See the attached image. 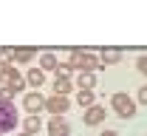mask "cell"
I'll return each instance as SVG.
<instances>
[{"instance_id": "1", "label": "cell", "mask_w": 147, "mask_h": 136, "mask_svg": "<svg viewBox=\"0 0 147 136\" xmlns=\"http://www.w3.org/2000/svg\"><path fill=\"white\" fill-rule=\"evenodd\" d=\"M17 108H14V102H6V99H0V136L9 133V131H14L17 128Z\"/></svg>"}, {"instance_id": "2", "label": "cell", "mask_w": 147, "mask_h": 136, "mask_svg": "<svg viewBox=\"0 0 147 136\" xmlns=\"http://www.w3.org/2000/svg\"><path fill=\"white\" fill-rule=\"evenodd\" d=\"M110 108L116 111V116H122V119L136 116V102H133L130 94H113L110 97Z\"/></svg>"}, {"instance_id": "3", "label": "cell", "mask_w": 147, "mask_h": 136, "mask_svg": "<svg viewBox=\"0 0 147 136\" xmlns=\"http://www.w3.org/2000/svg\"><path fill=\"white\" fill-rule=\"evenodd\" d=\"M68 108H71L68 97H57V94L45 97V111H48L51 116H65V114H68Z\"/></svg>"}, {"instance_id": "4", "label": "cell", "mask_w": 147, "mask_h": 136, "mask_svg": "<svg viewBox=\"0 0 147 136\" xmlns=\"http://www.w3.org/2000/svg\"><path fill=\"white\" fill-rule=\"evenodd\" d=\"M45 131H48V136H71V125L65 116H51Z\"/></svg>"}, {"instance_id": "5", "label": "cell", "mask_w": 147, "mask_h": 136, "mask_svg": "<svg viewBox=\"0 0 147 136\" xmlns=\"http://www.w3.org/2000/svg\"><path fill=\"white\" fill-rule=\"evenodd\" d=\"M23 108H26L31 116H37V114L45 108V97L37 94V91H34V94H26V97H23Z\"/></svg>"}, {"instance_id": "6", "label": "cell", "mask_w": 147, "mask_h": 136, "mask_svg": "<svg viewBox=\"0 0 147 136\" xmlns=\"http://www.w3.org/2000/svg\"><path fill=\"white\" fill-rule=\"evenodd\" d=\"M105 116H108V111H105V108H102V105H93V108H88V111H85V125H102V122H105Z\"/></svg>"}, {"instance_id": "7", "label": "cell", "mask_w": 147, "mask_h": 136, "mask_svg": "<svg viewBox=\"0 0 147 136\" xmlns=\"http://www.w3.org/2000/svg\"><path fill=\"white\" fill-rule=\"evenodd\" d=\"M76 85H79L82 91H93V88H96V74H93V71H79V74H76Z\"/></svg>"}, {"instance_id": "8", "label": "cell", "mask_w": 147, "mask_h": 136, "mask_svg": "<svg viewBox=\"0 0 147 136\" xmlns=\"http://www.w3.org/2000/svg\"><path fill=\"white\" fill-rule=\"evenodd\" d=\"M71 91H74L71 77H57V79H54V94H57V97H68Z\"/></svg>"}, {"instance_id": "9", "label": "cell", "mask_w": 147, "mask_h": 136, "mask_svg": "<svg viewBox=\"0 0 147 136\" xmlns=\"http://www.w3.org/2000/svg\"><path fill=\"white\" fill-rule=\"evenodd\" d=\"M42 131V119L40 116H26L23 119V133H28V136H34Z\"/></svg>"}, {"instance_id": "10", "label": "cell", "mask_w": 147, "mask_h": 136, "mask_svg": "<svg viewBox=\"0 0 147 136\" xmlns=\"http://www.w3.org/2000/svg\"><path fill=\"white\" fill-rule=\"evenodd\" d=\"M57 65H59V60H57L51 51L40 54V71H42V74H45V71H57Z\"/></svg>"}, {"instance_id": "11", "label": "cell", "mask_w": 147, "mask_h": 136, "mask_svg": "<svg viewBox=\"0 0 147 136\" xmlns=\"http://www.w3.org/2000/svg\"><path fill=\"white\" fill-rule=\"evenodd\" d=\"M17 74H20V71L14 68V65H11V62H3V65H0V82H3V88H6L11 79L17 77Z\"/></svg>"}, {"instance_id": "12", "label": "cell", "mask_w": 147, "mask_h": 136, "mask_svg": "<svg viewBox=\"0 0 147 136\" xmlns=\"http://www.w3.org/2000/svg\"><path fill=\"white\" fill-rule=\"evenodd\" d=\"M26 85H31V88H42V85H45V74H42L40 68L28 71V74H26Z\"/></svg>"}, {"instance_id": "13", "label": "cell", "mask_w": 147, "mask_h": 136, "mask_svg": "<svg viewBox=\"0 0 147 136\" xmlns=\"http://www.w3.org/2000/svg\"><path fill=\"white\" fill-rule=\"evenodd\" d=\"M76 102L88 111V108H93V105H96V94H93V91H79V94H76Z\"/></svg>"}, {"instance_id": "14", "label": "cell", "mask_w": 147, "mask_h": 136, "mask_svg": "<svg viewBox=\"0 0 147 136\" xmlns=\"http://www.w3.org/2000/svg\"><path fill=\"white\" fill-rule=\"evenodd\" d=\"M34 57H37V51H34V48H17V51H14V62H20V65L31 62Z\"/></svg>"}, {"instance_id": "15", "label": "cell", "mask_w": 147, "mask_h": 136, "mask_svg": "<svg viewBox=\"0 0 147 136\" xmlns=\"http://www.w3.org/2000/svg\"><path fill=\"white\" fill-rule=\"evenodd\" d=\"M119 60H122V51H110V48H105L99 62H102V65H113V62H119Z\"/></svg>"}, {"instance_id": "16", "label": "cell", "mask_w": 147, "mask_h": 136, "mask_svg": "<svg viewBox=\"0 0 147 136\" xmlns=\"http://www.w3.org/2000/svg\"><path fill=\"white\" fill-rule=\"evenodd\" d=\"M11 60H14V51L11 48H0V65L3 62H11Z\"/></svg>"}, {"instance_id": "17", "label": "cell", "mask_w": 147, "mask_h": 136, "mask_svg": "<svg viewBox=\"0 0 147 136\" xmlns=\"http://www.w3.org/2000/svg\"><path fill=\"white\" fill-rule=\"evenodd\" d=\"M136 71H142V74L147 77V54H142V57L136 60Z\"/></svg>"}, {"instance_id": "18", "label": "cell", "mask_w": 147, "mask_h": 136, "mask_svg": "<svg viewBox=\"0 0 147 136\" xmlns=\"http://www.w3.org/2000/svg\"><path fill=\"white\" fill-rule=\"evenodd\" d=\"M57 77H71V68H68L65 62H59V65H57Z\"/></svg>"}, {"instance_id": "19", "label": "cell", "mask_w": 147, "mask_h": 136, "mask_svg": "<svg viewBox=\"0 0 147 136\" xmlns=\"http://www.w3.org/2000/svg\"><path fill=\"white\" fill-rule=\"evenodd\" d=\"M139 102H142V105H147V85H142V88H139Z\"/></svg>"}, {"instance_id": "20", "label": "cell", "mask_w": 147, "mask_h": 136, "mask_svg": "<svg viewBox=\"0 0 147 136\" xmlns=\"http://www.w3.org/2000/svg\"><path fill=\"white\" fill-rule=\"evenodd\" d=\"M99 136H119V133H116V131H102Z\"/></svg>"}, {"instance_id": "21", "label": "cell", "mask_w": 147, "mask_h": 136, "mask_svg": "<svg viewBox=\"0 0 147 136\" xmlns=\"http://www.w3.org/2000/svg\"><path fill=\"white\" fill-rule=\"evenodd\" d=\"M20 136H28V133H20Z\"/></svg>"}]
</instances>
